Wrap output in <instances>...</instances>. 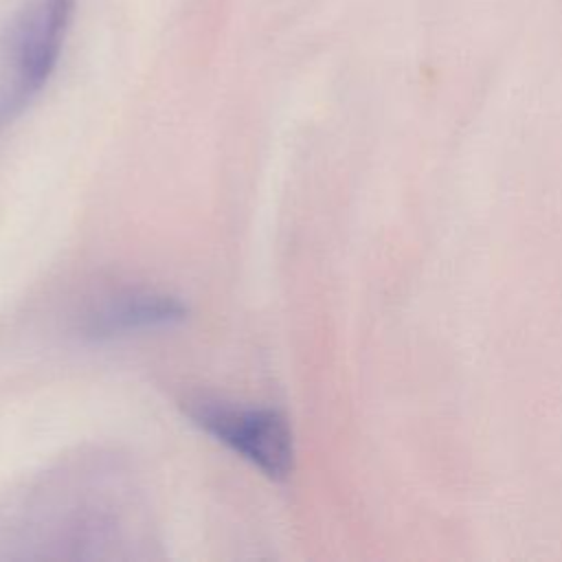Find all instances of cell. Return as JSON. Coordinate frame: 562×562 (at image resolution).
Wrapping results in <instances>:
<instances>
[{
    "label": "cell",
    "instance_id": "cell-3",
    "mask_svg": "<svg viewBox=\"0 0 562 562\" xmlns=\"http://www.w3.org/2000/svg\"><path fill=\"white\" fill-rule=\"evenodd\" d=\"M187 305L173 294L156 290H127L97 303L83 316L79 331L88 340H112L178 325L187 318Z\"/></svg>",
    "mask_w": 562,
    "mask_h": 562
},
{
    "label": "cell",
    "instance_id": "cell-2",
    "mask_svg": "<svg viewBox=\"0 0 562 562\" xmlns=\"http://www.w3.org/2000/svg\"><path fill=\"white\" fill-rule=\"evenodd\" d=\"M187 415L206 435L224 443L268 479L285 481L292 474V428L277 408L195 400L187 404Z\"/></svg>",
    "mask_w": 562,
    "mask_h": 562
},
{
    "label": "cell",
    "instance_id": "cell-1",
    "mask_svg": "<svg viewBox=\"0 0 562 562\" xmlns=\"http://www.w3.org/2000/svg\"><path fill=\"white\" fill-rule=\"evenodd\" d=\"M75 15V0H26L4 44V110L24 108L50 79Z\"/></svg>",
    "mask_w": 562,
    "mask_h": 562
}]
</instances>
